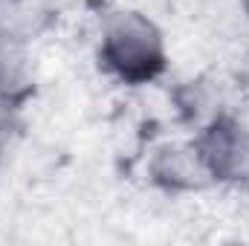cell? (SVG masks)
<instances>
[{
    "label": "cell",
    "mask_w": 249,
    "mask_h": 246,
    "mask_svg": "<svg viewBox=\"0 0 249 246\" xmlns=\"http://www.w3.org/2000/svg\"><path fill=\"white\" fill-rule=\"evenodd\" d=\"M105 55L124 78H148L162 67L160 32L139 15H116L107 26Z\"/></svg>",
    "instance_id": "cell-1"
},
{
    "label": "cell",
    "mask_w": 249,
    "mask_h": 246,
    "mask_svg": "<svg viewBox=\"0 0 249 246\" xmlns=\"http://www.w3.org/2000/svg\"><path fill=\"white\" fill-rule=\"evenodd\" d=\"M203 159L223 180L249 177V139L232 124H217L203 142Z\"/></svg>",
    "instance_id": "cell-2"
}]
</instances>
